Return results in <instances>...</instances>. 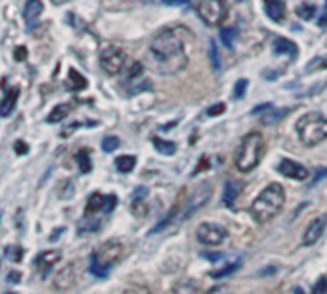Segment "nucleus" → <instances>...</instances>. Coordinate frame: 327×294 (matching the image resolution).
Segmentation results:
<instances>
[{"mask_svg":"<svg viewBox=\"0 0 327 294\" xmlns=\"http://www.w3.org/2000/svg\"><path fill=\"white\" fill-rule=\"evenodd\" d=\"M181 27H166L156 33L148 48V66L160 75H173L189 64L185 41L179 37Z\"/></svg>","mask_w":327,"mask_h":294,"instance_id":"obj_1","label":"nucleus"},{"mask_svg":"<svg viewBox=\"0 0 327 294\" xmlns=\"http://www.w3.org/2000/svg\"><path fill=\"white\" fill-rule=\"evenodd\" d=\"M210 196H212V185H210L208 181H202V183H198L196 186H193V189L189 191V194L185 196V200L177 206L175 210H171L168 219H164L158 227L152 229V233L166 229L169 223H181V221L189 219L191 216H194V213L210 200Z\"/></svg>","mask_w":327,"mask_h":294,"instance_id":"obj_2","label":"nucleus"},{"mask_svg":"<svg viewBox=\"0 0 327 294\" xmlns=\"http://www.w3.org/2000/svg\"><path fill=\"white\" fill-rule=\"evenodd\" d=\"M283 206H285V189L279 183H271L252 202L250 216L258 225H264L275 218Z\"/></svg>","mask_w":327,"mask_h":294,"instance_id":"obj_3","label":"nucleus"},{"mask_svg":"<svg viewBox=\"0 0 327 294\" xmlns=\"http://www.w3.org/2000/svg\"><path fill=\"white\" fill-rule=\"evenodd\" d=\"M264 150H266V143H264V137L260 133L252 131V133L244 135L239 148H237L235 168L241 173H248L252 169H256L262 156H264Z\"/></svg>","mask_w":327,"mask_h":294,"instance_id":"obj_4","label":"nucleus"},{"mask_svg":"<svg viewBox=\"0 0 327 294\" xmlns=\"http://www.w3.org/2000/svg\"><path fill=\"white\" fill-rule=\"evenodd\" d=\"M296 133L304 146H318L327 139V118L321 114H306L296 121Z\"/></svg>","mask_w":327,"mask_h":294,"instance_id":"obj_5","label":"nucleus"},{"mask_svg":"<svg viewBox=\"0 0 327 294\" xmlns=\"http://www.w3.org/2000/svg\"><path fill=\"white\" fill-rule=\"evenodd\" d=\"M123 256V244L119 240H108L100 244L91 256V273L96 277H106Z\"/></svg>","mask_w":327,"mask_h":294,"instance_id":"obj_6","label":"nucleus"},{"mask_svg":"<svg viewBox=\"0 0 327 294\" xmlns=\"http://www.w3.org/2000/svg\"><path fill=\"white\" fill-rule=\"evenodd\" d=\"M202 21L210 27H218L223 23L227 8L223 0H193L191 2Z\"/></svg>","mask_w":327,"mask_h":294,"instance_id":"obj_7","label":"nucleus"},{"mask_svg":"<svg viewBox=\"0 0 327 294\" xmlns=\"http://www.w3.org/2000/svg\"><path fill=\"white\" fill-rule=\"evenodd\" d=\"M127 62V54L118 46H108L100 54V66L108 75H118L119 71H123Z\"/></svg>","mask_w":327,"mask_h":294,"instance_id":"obj_8","label":"nucleus"},{"mask_svg":"<svg viewBox=\"0 0 327 294\" xmlns=\"http://www.w3.org/2000/svg\"><path fill=\"white\" fill-rule=\"evenodd\" d=\"M196 238L206 246H218L227 240V229L218 223H202L196 229Z\"/></svg>","mask_w":327,"mask_h":294,"instance_id":"obj_9","label":"nucleus"},{"mask_svg":"<svg viewBox=\"0 0 327 294\" xmlns=\"http://www.w3.org/2000/svg\"><path fill=\"white\" fill-rule=\"evenodd\" d=\"M118 204V198L112 194V196H104L100 193H94L91 194V198L87 200V216H92V213H98V211H110L116 208Z\"/></svg>","mask_w":327,"mask_h":294,"instance_id":"obj_10","label":"nucleus"},{"mask_svg":"<svg viewBox=\"0 0 327 294\" xmlns=\"http://www.w3.org/2000/svg\"><path fill=\"white\" fill-rule=\"evenodd\" d=\"M123 85H125V87H137V93L150 89V81L144 79V66L141 62H135L133 66L127 69Z\"/></svg>","mask_w":327,"mask_h":294,"instance_id":"obj_11","label":"nucleus"},{"mask_svg":"<svg viewBox=\"0 0 327 294\" xmlns=\"http://www.w3.org/2000/svg\"><path fill=\"white\" fill-rule=\"evenodd\" d=\"M289 112H291L289 108H273V104H269V102L252 110V114H260L258 119H260L262 125H273V123H277V121H281V119L285 118Z\"/></svg>","mask_w":327,"mask_h":294,"instance_id":"obj_12","label":"nucleus"},{"mask_svg":"<svg viewBox=\"0 0 327 294\" xmlns=\"http://www.w3.org/2000/svg\"><path fill=\"white\" fill-rule=\"evenodd\" d=\"M277 171L283 177H287V179H293V181H306L308 175H310V171L302 164L293 160H281L279 166H277Z\"/></svg>","mask_w":327,"mask_h":294,"instance_id":"obj_13","label":"nucleus"},{"mask_svg":"<svg viewBox=\"0 0 327 294\" xmlns=\"http://www.w3.org/2000/svg\"><path fill=\"white\" fill-rule=\"evenodd\" d=\"M325 227H327V218H325V216H319V218L312 219L310 225H308V227H306V231H304L302 244H304V246H312V244H316L319 238H321V235H323Z\"/></svg>","mask_w":327,"mask_h":294,"instance_id":"obj_14","label":"nucleus"},{"mask_svg":"<svg viewBox=\"0 0 327 294\" xmlns=\"http://www.w3.org/2000/svg\"><path fill=\"white\" fill-rule=\"evenodd\" d=\"M264 10H266V16L275 23L283 21L287 16V8L283 0H264Z\"/></svg>","mask_w":327,"mask_h":294,"instance_id":"obj_15","label":"nucleus"},{"mask_svg":"<svg viewBox=\"0 0 327 294\" xmlns=\"http://www.w3.org/2000/svg\"><path fill=\"white\" fill-rule=\"evenodd\" d=\"M243 186H244L243 181H237V179L227 181L225 186H223V202H225V206L231 208V206L235 204V200L239 198V194L243 193Z\"/></svg>","mask_w":327,"mask_h":294,"instance_id":"obj_16","label":"nucleus"},{"mask_svg":"<svg viewBox=\"0 0 327 294\" xmlns=\"http://www.w3.org/2000/svg\"><path fill=\"white\" fill-rule=\"evenodd\" d=\"M60 261V252L58 250H48V252H42L39 254V258H37V268L41 273H48L56 263Z\"/></svg>","mask_w":327,"mask_h":294,"instance_id":"obj_17","label":"nucleus"},{"mask_svg":"<svg viewBox=\"0 0 327 294\" xmlns=\"http://www.w3.org/2000/svg\"><path fill=\"white\" fill-rule=\"evenodd\" d=\"M76 265H66V268L60 271L56 279H54V286L58 288V290H66L69 286L73 285V281H76Z\"/></svg>","mask_w":327,"mask_h":294,"instance_id":"obj_18","label":"nucleus"},{"mask_svg":"<svg viewBox=\"0 0 327 294\" xmlns=\"http://www.w3.org/2000/svg\"><path fill=\"white\" fill-rule=\"evenodd\" d=\"M17 96H19V89H17V87H12L8 91V94L4 96V100L0 102V118H8L10 114L14 112Z\"/></svg>","mask_w":327,"mask_h":294,"instance_id":"obj_19","label":"nucleus"},{"mask_svg":"<svg viewBox=\"0 0 327 294\" xmlns=\"http://www.w3.org/2000/svg\"><path fill=\"white\" fill-rule=\"evenodd\" d=\"M169 294H198V283L193 279H183L171 286Z\"/></svg>","mask_w":327,"mask_h":294,"instance_id":"obj_20","label":"nucleus"},{"mask_svg":"<svg viewBox=\"0 0 327 294\" xmlns=\"http://www.w3.org/2000/svg\"><path fill=\"white\" fill-rule=\"evenodd\" d=\"M42 12V2L41 0H27L26 8H23V19L27 23H33Z\"/></svg>","mask_w":327,"mask_h":294,"instance_id":"obj_21","label":"nucleus"},{"mask_svg":"<svg viewBox=\"0 0 327 294\" xmlns=\"http://www.w3.org/2000/svg\"><path fill=\"white\" fill-rule=\"evenodd\" d=\"M296 52H298V46L293 41L283 39V37L277 39L275 44H273V54H279V56H283V54H294L296 56Z\"/></svg>","mask_w":327,"mask_h":294,"instance_id":"obj_22","label":"nucleus"},{"mask_svg":"<svg viewBox=\"0 0 327 294\" xmlns=\"http://www.w3.org/2000/svg\"><path fill=\"white\" fill-rule=\"evenodd\" d=\"M87 87V79H85L77 69H69V81H67V89L71 91H83Z\"/></svg>","mask_w":327,"mask_h":294,"instance_id":"obj_23","label":"nucleus"},{"mask_svg":"<svg viewBox=\"0 0 327 294\" xmlns=\"http://www.w3.org/2000/svg\"><path fill=\"white\" fill-rule=\"evenodd\" d=\"M69 112H71V104H58L48 114V123H58V121H62L64 118L69 116Z\"/></svg>","mask_w":327,"mask_h":294,"instance_id":"obj_24","label":"nucleus"},{"mask_svg":"<svg viewBox=\"0 0 327 294\" xmlns=\"http://www.w3.org/2000/svg\"><path fill=\"white\" fill-rule=\"evenodd\" d=\"M114 164H116L118 171H121V173H131V171L135 169L137 158H135V156H118Z\"/></svg>","mask_w":327,"mask_h":294,"instance_id":"obj_25","label":"nucleus"},{"mask_svg":"<svg viewBox=\"0 0 327 294\" xmlns=\"http://www.w3.org/2000/svg\"><path fill=\"white\" fill-rule=\"evenodd\" d=\"M76 160H77V166H79V171H81V173H89V171L92 169L91 152L87 150V148H83V150L77 152Z\"/></svg>","mask_w":327,"mask_h":294,"instance_id":"obj_26","label":"nucleus"},{"mask_svg":"<svg viewBox=\"0 0 327 294\" xmlns=\"http://www.w3.org/2000/svg\"><path fill=\"white\" fill-rule=\"evenodd\" d=\"M152 143L156 146V150L166 154V156H173V154H175V143H171V141H164V139H160V137H154Z\"/></svg>","mask_w":327,"mask_h":294,"instance_id":"obj_27","label":"nucleus"},{"mask_svg":"<svg viewBox=\"0 0 327 294\" xmlns=\"http://www.w3.org/2000/svg\"><path fill=\"white\" fill-rule=\"evenodd\" d=\"M219 39L227 48H233V42L237 39V27H221L219 29Z\"/></svg>","mask_w":327,"mask_h":294,"instance_id":"obj_28","label":"nucleus"},{"mask_svg":"<svg viewBox=\"0 0 327 294\" xmlns=\"http://www.w3.org/2000/svg\"><path fill=\"white\" fill-rule=\"evenodd\" d=\"M241 268V260L233 261V263H229L225 268L218 269V271H210V277L214 279H221V277H227V275H231V273H235L237 269Z\"/></svg>","mask_w":327,"mask_h":294,"instance_id":"obj_29","label":"nucleus"},{"mask_svg":"<svg viewBox=\"0 0 327 294\" xmlns=\"http://www.w3.org/2000/svg\"><path fill=\"white\" fill-rule=\"evenodd\" d=\"M210 62H212V69L218 73L221 64H219V54H218V46H216V41H210Z\"/></svg>","mask_w":327,"mask_h":294,"instance_id":"obj_30","label":"nucleus"},{"mask_svg":"<svg viewBox=\"0 0 327 294\" xmlns=\"http://www.w3.org/2000/svg\"><path fill=\"white\" fill-rule=\"evenodd\" d=\"M296 14H298L302 19L310 21L312 17L316 16V6H312V4H300V6H298V10H296Z\"/></svg>","mask_w":327,"mask_h":294,"instance_id":"obj_31","label":"nucleus"},{"mask_svg":"<svg viewBox=\"0 0 327 294\" xmlns=\"http://www.w3.org/2000/svg\"><path fill=\"white\" fill-rule=\"evenodd\" d=\"M246 89H248V81H246V79H239L235 83V89H233V98H235V100H241L244 96V93H246Z\"/></svg>","mask_w":327,"mask_h":294,"instance_id":"obj_32","label":"nucleus"},{"mask_svg":"<svg viewBox=\"0 0 327 294\" xmlns=\"http://www.w3.org/2000/svg\"><path fill=\"white\" fill-rule=\"evenodd\" d=\"M116 148H119L118 137H104L102 139V150L104 152H114Z\"/></svg>","mask_w":327,"mask_h":294,"instance_id":"obj_33","label":"nucleus"},{"mask_svg":"<svg viewBox=\"0 0 327 294\" xmlns=\"http://www.w3.org/2000/svg\"><path fill=\"white\" fill-rule=\"evenodd\" d=\"M312 294H327V277L325 275H321V277L314 283V286H312Z\"/></svg>","mask_w":327,"mask_h":294,"instance_id":"obj_34","label":"nucleus"},{"mask_svg":"<svg viewBox=\"0 0 327 294\" xmlns=\"http://www.w3.org/2000/svg\"><path fill=\"white\" fill-rule=\"evenodd\" d=\"M225 112V104H214V106H210L208 110H206V114H208L210 118H216V116H219V114H223Z\"/></svg>","mask_w":327,"mask_h":294,"instance_id":"obj_35","label":"nucleus"},{"mask_svg":"<svg viewBox=\"0 0 327 294\" xmlns=\"http://www.w3.org/2000/svg\"><path fill=\"white\" fill-rule=\"evenodd\" d=\"M6 254H8V258L12 256V260H14V261H19V260H21V254H23V250H21V248H16V246H10V248H6Z\"/></svg>","mask_w":327,"mask_h":294,"instance_id":"obj_36","label":"nucleus"},{"mask_svg":"<svg viewBox=\"0 0 327 294\" xmlns=\"http://www.w3.org/2000/svg\"><path fill=\"white\" fill-rule=\"evenodd\" d=\"M14 56H16L17 62H23L27 58V48L26 46H17L16 50H14Z\"/></svg>","mask_w":327,"mask_h":294,"instance_id":"obj_37","label":"nucleus"},{"mask_svg":"<svg viewBox=\"0 0 327 294\" xmlns=\"http://www.w3.org/2000/svg\"><path fill=\"white\" fill-rule=\"evenodd\" d=\"M206 294H229V288H227V285H218V286H212Z\"/></svg>","mask_w":327,"mask_h":294,"instance_id":"obj_38","label":"nucleus"},{"mask_svg":"<svg viewBox=\"0 0 327 294\" xmlns=\"http://www.w3.org/2000/svg\"><path fill=\"white\" fill-rule=\"evenodd\" d=\"M314 67H327V56H325V58H318L316 62H314V64H310V66H308V69H314Z\"/></svg>","mask_w":327,"mask_h":294,"instance_id":"obj_39","label":"nucleus"},{"mask_svg":"<svg viewBox=\"0 0 327 294\" xmlns=\"http://www.w3.org/2000/svg\"><path fill=\"white\" fill-rule=\"evenodd\" d=\"M168 6H181V4H191V0H162Z\"/></svg>","mask_w":327,"mask_h":294,"instance_id":"obj_40","label":"nucleus"},{"mask_svg":"<svg viewBox=\"0 0 327 294\" xmlns=\"http://www.w3.org/2000/svg\"><path fill=\"white\" fill-rule=\"evenodd\" d=\"M16 154H27V144L26 143H21V141H17L16 143Z\"/></svg>","mask_w":327,"mask_h":294,"instance_id":"obj_41","label":"nucleus"},{"mask_svg":"<svg viewBox=\"0 0 327 294\" xmlns=\"http://www.w3.org/2000/svg\"><path fill=\"white\" fill-rule=\"evenodd\" d=\"M323 177H327V169H319L318 173H316V177H314V181H312V183L316 185V183H319V181H321Z\"/></svg>","mask_w":327,"mask_h":294,"instance_id":"obj_42","label":"nucleus"},{"mask_svg":"<svg viewBox=\"0 0 327 294\" xmlns=\"http://www.w3.org/2000/svg\"><path fill=\"white\" fill-rule=\"evenodd\" d=\"M204 258H208V260L216 261V260H221V254H204Z\"/></svg>","mask_w":327,"mask_h":294,"instance_id":"obj_43","label":"nucleus"},{"mask_svg":"<svg viewBox=\"0 0 327 294\" xmlns=\"http://www.w3.org/2000/svg\"><path fill=\"white\" fill-rule=\"evenodd\" d=\"M325 8H327V0H325ZM325 12H327V10H325ZM319 27H327V14L321 17V19H319Z\"/></svg>","mask_w":327,"mask_h":294,"instance_id":"obj_44","label":"nucleus"},{"mask_svg":"<svg viewBox=\"0 0 327 294\" xmlns=\"http://www.w3.org/2000/svg\"><path fill=\"white\" fill-rule=\"evenodd\" d=\"M294 294H304V292H302V288L298 286V288H294Z\"/></svg>","mask_w":327,"mask_h":294,"instance_id":"obj_45","label":"nucleus"},{"mask_svg":"<svg viewBox=\"0 0 327 294\" xmlns=\"http://www.w3.org/2000/svg\"><path fill=\"white\" fill-rule=\"evenodd\" d=\"M6 294H16V292H6Z\"/></svg>","mask_w":327,"mask_h":294,"instance_id":"obj_46","label":"nucleus"}]
</instances>
